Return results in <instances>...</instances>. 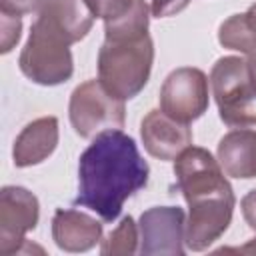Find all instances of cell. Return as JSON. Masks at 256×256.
<instances>
[{"label":"cell","mask_w":256,"mask_h":256,"mask_svg":"<svg viewBox=\"0 0 256 256\" xmlns=\"http://www.w3.org/2000/svg\"><path fill=\"white\" fill-rule=\"evenodd\" d=\"M148 174L150 168L128 134L120 128L102 130L80 156L74 204L112 222L124 202L148 184Z\"/></svg>","instance_id":"cell-1"},{"label":"cell","mask_w":256,"mask_h":256,"mask_svg":"<svg viewBox=\"0 0 256 256\" xmlns=\"http://www.w3.org/2000/svg\"><path fill=\"white\" fill-rule=\"evenodd\" d=\"M174 176L190 208L184 242L200 252L226 232L236 204L234 192L218 160L204 148L188 146L176 158Z\"/></svg>","instance_id":"cell-2"},{"label":"cell","mask_w":256,"mask_h":256,"mask_svg":"<svg viewBox=\"0 0 256 256\" xmlns=\"http://www.w3.org/2000/svg\"><path fill=\"white\" fill-rule=\"evenodd\" d=\"M94 22L84 0H46L20 54V70L42 86H56L72 76L70 44L82 40Z\"/></svg>","instance_id":"cell-3"},{"label":"cell","mask_w":256,"mask_h":256,"mask_svg":"<svg viewBox=\"0 0 256 256\" xmlns=\"http://www.w3.org/2000/svg\"><path fill=\"white\" fill-rule=\"evenodd\" d=\"M154 46L148 34L128 38H104L98 52V80L118 100L134 98L148 82Z\"/></svg>","instance_id":"cell-4"},{"label":"cell","mask_w":256,"mask_h":256,"mask_svg":"<svg viewBox=\"0 0 256 256\" xmlns=\"http://www.w3.org/2000/svg\"><path fill=\"white\" fill-rule=\"evenodd\" d=\"M220 118L230 128H256V84L246 58L224 56L210 74Z\"/></svg>","instance_id":"cell-5"},{"label":"cell","mask_w":256,"mask_h":256,"mask_svg":"<svg viewBox=\"0 0 256 256\" xmlns=\"http://www.w3.org/2000/svg\"><path fill=\"white\" fill-rule=\"evenodd\" d=\"M68 112L74 130L84 138L124 124V102L108 94L100 80H88L74 88Z\"/></svg>","instance_id":"cell-6"},{"label":"cell","mask_w":256,"mask_h":256,"mask_svg":"<svg viewBox=\"0 0 256 256\" xmlns=\"http://www.w3.org/2000/svg\"><path fill=\"white\" fill-rule=\"evenodd\" d=\"M208 108V78L198 68H178L160 88V110L178 122L190 124Z\"/></svg>","instance_id":"cell-7"},{"label":"cell","mask_w":256,"mask_h":256,"mask_svg":"<svg viewBox=\"0 0 256 256\" xmlns=\"http://www.w3.org/2000/svg\"><path fill=\"white\" fill-rule=\"evenodd\" d=\"M38 222V200L20 186H4L0 192V254H20L26 232Z\"/></svg>","instance_id":"cell-8"},{"label":"cell","mask_w":256,"mask_h":256,"mask_svg":"<svg viewBox=\"0 0 256 256\" xmlns=\"http://www.w3.org/2000/svg\"><path fill=\"white\" fill-rule=\"evenodd\" d=\"M140 254H170L184 252V212L178 206H154L140 216Z\"/></svg>","instance_id":"cell-9"},{"label":"cell","mask_w":256,"mask_h":256,"mask_svg":"<svg viewBox=\"0 0 256 256\" xmlns=\"http://www.w3.org/2000/svg\"><path fill=\"white\" fill-rule=\"evenodd\" d=\"M140 136L146 152L158 160H174L192 146V130L188 124L174 120L162 110H150L144 116Z\"/></svg>","instance_id":"cell-10"},{"label":"cell","mask_w":256,"mask_h":256,"mask_svg":"<svg viewBox=\"0 0 256 256\" xmlns=\"http://www.w3.org/2000/svg\"><path fill=\"white\" fill-rule=\"evenodd\" d=\"M52 238L66 252H86L102 240V226L78 210H56L52 218Z\"/></svg>","instance_id":"cell-11"},{"label":"cell","mask_w":256,"mask_h":256,"mask_svg":"<svg viewBox=\"0 0 256 256\" xmlns=\"http://www.w3.org/2000/svg\"><path fill=\"white\" fill-rule=\"evenodd\" d=\"M58 144V120L54 116H44L30 122L14 142V164L26 168L48 158Z\"/></svg>","instance_id":"cell-12"},{"label":"cell","mask_w":256,"mask_h":256,"mask_svg":"<svg viewBox=\"0 0 256 256\" xmlns=\"http://www.w3.org/2000/svg\"><path fill=\"white\" fill-rule=\"evenodd\" d=\"M222 170L232 178L256 176V128H236L218 144Z\"/></svg>","instance_id":"cell-13"},{"label":"cell","mask_w":256,"mask_h":256,"mask_svg":"<svg viewBox=\"0 0 256 256\" xmlns=\"http://www.w3.org/2000/svg\"><path fill=\"white\" fill-rule=\"evenodd\" d=\"M218 40L224 48L238 50L246 56L256 54V4H252L244 14H234L222 22Z\"/></svg>","instance_id":"cell-14"},{"label":"cell","mask_w":256,"mask_h":256,"mask_svg":"<svg viewBox=\"0 0 256 256\" xmlns=\"http://www.w3.org/2000/svg\"><path fill=\"white\" fill-rule=\"evenodd\" d=\"M138 242V230L130 216H126L118 228L102 242V254H134Z\"/></svg>","instance_id":"cell-15"},{"label":"cell","mask_w":256,"mask_h":256,"mask_svg":"<svg viewBox=\"0 0 256 256\" xmlns=\"http://www.w3.org/2000/svg\"><path fill=\"white\" fill-rule=\"evenodd\" d=\"M84 2L94 14V18H102L104 22L124 16L134 4V0H84Z\"/></svg>","instance_id":"cell-16"},{"label":"cell","mask_w":256,"mask_h":256,"mask_svg":"<svg viewBox=\"0 0 256 256\" xmlns=\"http://www.w3.org/2000/svg\"><path fill=\"white\" fill-rule=\"evenodd\" d=\"M242 214L244 220L248 222V226L256 232V190L248 192L242 198ZM222 252H240V254H256V238L248 244H244L242 248H222Z\"/></svg>","instance_id":"cell-17"},{"label":"cell","mask_w":256,"mask_h":256,"mask_svg":"<svg viewBox=\"0 0 256 256\" xmlns=\"http://www.w3.org/2000/svg\"><path fill=\"white\" fill-rule=\"evenodd\" d=\"M2 16V34H0V40H2V54H8L14 44L20 40V30H22V22H20V16H14V14H8V12H0Z\"/></svg>","instance_id":"cell-18"},{"label":"cell","mask_w":256,"mask_h":256,"mask_svg":"<svg viewBox=\"0 0 256 256\" xmlns=\"http://www.w3.org/2000/svg\"><path fill=\"white\" fill-rule=\"evenodd\" d=\"M46 0H0V12H8L14 16L40 12Z\"/></svg>","instance_id":"cell-19"},{"label":"cell","mask_w":256,"mask_h":256,"mask_svg":"<svg viewBox=\"0 0 256 256\" xmlns=\"http://www.w3.org/2000/svg\"><path fill=\"white\" fill-rule=\"evenodd\" d=\"M190 4V0H152V14L158 18H166V16H174L178 12H182L186 6Z\"/></svg>","instance_id":"cell-20"}]
</instances>
